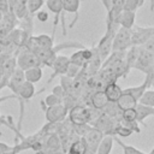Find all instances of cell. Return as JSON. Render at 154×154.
<instances>
[{
	"label": "cell",
	"instance_id": "1",
	"mask_svg": "<svg viewBox=\"0 0 154 154\" xmlns=\"http://www.w3.org/2000/svg\"><path fill=\"white\" fill-rule=\"evenodd\" d=\"M131 47V30L118 28L112 41V52H126Z\"/></svg>",
	"mask_w": 154,
	"mask_h": 154
},
{
	"label": "cell",
	"instance_id": "2",
	"mask_svg": "<svg viewBox=\"0 0 154 154\" xmlns=\"http://www.w3.org/2000/svg\"><path fill=\"white\" fill-rule=\"evenodd\" d=\"M41 108L45 112V117H46L47 123L59 124V123H63L67 118V109L65 108V106L63 103L57 105V106L46 107L43 101H41Z\"/></svg>",
	"mask_w": 154,
	"mask_h": 154
},
{
	"label": "cell",
	"instance_id": "3",
	"mask_svg": "<svg viewBox=\"0 0 154 154\" xmlns=\"http://www.w3.org/2000/svg\"><path fill=\"white\" fill-rule=\"evenodd\" d=\"M153 67H154V54L141 47L134 69L143 72L146 76H150Z\"/></svg>",
	"mask_w": 154,
	"mask_h": 154
},
{
	"label": "cell",
	"instance_id": "4",
	"mask_svg": "<svg viewBox=\"0 0 154 154\" xmlns=\"http://www.w3.org/2000/svg\"><path fill=\"white\" fill-rule=\"evenodd\" d=\"M154 36V26H138L131 29V46L142 47Z\"/></svg>",
	"mask_w": 154,
	"mask_h": 154
},
{
	"label": "cell",
	"instance_id": "5",
	"mask_svg": "<svg viewBox=\"0 0 154 154\" xmlns=\"http://www.w3.org/2000/svg\"><path fill=\"white\" fill-rule=\"evenodd\" d=\"M16 64H17V69H19L22 71H25V70L35 67V66H41V63H40L38 58L36 57V54L28 48H25L17 55Z\"/></svg>",
	"mask_w": 154,
	"mask_h": 154
},
{
	"label": "cell",
	"instance_id": "6",
	"mask_svg": "<svg viewBox=\"0 0 154 154\" xmlns=\"http://www.w3.org/2000/svg\"><path fill=\"white\" fill-rule=\"evenodd\" d=\"M63 152L61 147V140L58 136V134H51L47 136H43V146L40 152H36L35 154H59Z\"/></svg>",
	"mask_w": 154,
	"mask_h": 154
},
{
	"label": "cell",
	"instance_id": "7",
	"mask_svg": "<svg viewBox=\"0 0 154 154\" xmlns=\"http://www.w3.org/2000/svg\"><path fill=\"white\" fill-rule=\"evenodd\" d=\"M118 123H119V122H117L116 119L111 118L109 116H107V114H105V113L102 112V113L100 114V117H99L90 126L97 129V130L101 131L105 136H112L113 130H114V128H116V125H117Z\"/></svg>",
	"mask_w": 154,
	"mask_h": 154
},
{
	"label": "cell",
	"instance_id": "8",
	"mask_svg": "<svg viewBox=\"0 0 154 154\" xmlns=\"http://www.w3.org/2000/svg\"><path fill=\"white\" fill-rule=\"evenodd\" d=\"M82 0H63V14H61V25H63V35H66V24H65V17L64 13H73L75 18L72 23L70 24V28H72L77 20H78V11L81 6Z\"/></svg>",
	"mask_w": 154,
	"mask_h": 154
},
{
	"label": "cell",
	"instance_id": "9",
	"mask_svg": "<svg viewBox=\"0 0 154 154\" xmlns=\"http://www.w3.org/2000/svg\"><path fill=\"white\" fill-rule=\"evenodd\" d=\"M67 120L71 125H82L87 124V106L77 103L67 111Z\"/></svg>",
	"mask_w": 154,
	"mask_h": 154
},
{
	"label": "cell",
	"instance_id": "10",
	"mask_svg": "<svg viewBox=\"0 0 154 154\" xmlns=\"http://www.w3.org/2000/svg\"><path fill=\"white\" fill-rule=\"evenodd\" d=\"M69 65H70V59H69V57H66V55H59V54H58L57 58H55V60H54V63H53V65H52L53 72H52V75L49 76V78H48L46 85L49 84L55 77H58V76H59V77H60V76H65Z\"/></svg>",
	"mask_w": 154,
	"mask_h": 154
},
{
	"label": "cell",
	"instance_id": "11",
	"mask_svg": "<svg viewBox=\"0 0 154 154\" xmlns=\"http://www.w3.org/2000/svg\"><path fill=\"white\" fill-rule=\"evenodd\" d=\"M103 134L101 131H99L97 129L95 128H90V130L83 136V140L85 142V146L88 148V152L89 154H95L96 153V149L101 142V140L103 138Z\"/></svg>",
	"mask_w": 154,
	"mask_h": 154
},
{
	"label": "cell",
	"instance_id": "12",
	"mask_svg": "<svg viewBox=\"0 0 154 154\" xmlns=\"http://www.w3.org/2000/svg\"><path fill=\"white\" fill-rule=\"evenodd\" d=\"M47 8L54 14V22H53V32H52V37H54L55 35V30H57V25L59 23V18L63 14V0H47L45 1Z\"/></svg>",
	"mask_w": 154,
	"mask_h": 154
},
{
	"label": "cell",
	"instance_id": "13",
	"mask_svg": "<svg viewBox=\"0 0 154 154\" xmlns=\"http://www.w3.org/2000/svg\"><path fill=\"white\" fill-rule=\"evenodd\" d=\"M108 100L103 93V90H95L90 94L88 101H87V106H90L95 109L102 111L105 108V106L107 105Z\"/></svg>",
	"mask_w": 154,
	"mask_h": 154
},
{
	"label": "cell",
	"instance_id": "14",
	"mask_svg": "<svg viewBox=\"0 0 154 154\" xmlns=\"http://www.w3.org/2000/svg\"><path fill=\"white\" fill-rule=\"evenodd\" d=\"M135 19H136V12L123 10V12L116 19V24L120 28L131 30L135 26Z\"/></svg>",
	"mask_w": 154,
	"mask_h": 154
},
{
	"label": "cell",
	"instance_id": "15",
	"mask_svg": "<svg viewBox=\"0 0 154 154\" xmlns=\"http://www.w3.org/2000/svg\"><path fill=\"white\" fill-rule=\"evenodd\" d=\"M149 87H150V77H149V76H146V78H144V81H143L142 84L136 85V87H129V88H125V89H123V91L130 94L131 96H134L135 100L138 102L140 99L142 97V95L144 94V91H146L147 89H149Z\"/></svg>",
	"mask_w": 154,
	"mask_h": 154
},
{
	"label": "cell",
	"instance_id": "16",
	"mask_svg": "<svg viewBox=\"0 0 154 154\" xmlns=\"http://www.w3.org/2000/svg\"><path fill=\"white\" fill-rule=\"evenodd\" d=\"M103 93L108 100V102H117L118 99L122 96L123 94V89L119 87V84L117 82H111V83H107L105 87H103Z\"/></svg>",
	"mask_w": 154,
	"mask_h": 154
},
{
	"label": "cell",
	"instance_id": "17",
	"mask_svg": "<svg viewBox=\"0 0 154 154\" xmlns=\"http://www.w3.org/2000/svg\"><path fill=\"white\" fill-rule=\"evenodd\" d=\"M24 71L19 70V69H16L13 71V73L10 76L8 81H7V87L10 88V90L12 91V94L16 96L17 91H18V88L20 87V84L24 82Z\"/></svg>",
	"mask_w": 154,
	"mask_h": 154
},
{
	"label": "cell",
	"instance_id": "18",
	"mask_svg": "<svg viewBox=\"0 0 154 154\" xmlns=\"http://www.w3.org/2000/svg\"><path fill=\"white\" fill-rule=\"evenodd\" d=\"M65 154H89L83 137L75 138L67 147Z\"/></svg>",
	"mask_w": 154,
	"mask_h": 154
},
{
	"label": "cell",
	"instance_id": "19",
	"mask_svg": "<svg viewBox=\"0 0 154 154\" xmlns=\"http://www.w3.org/2000/svg\"><path fill=\"white\" fill-rule=\"evenodd\" d=\"M140 48L137 46H131L126 52H125V57H124V64H125V69L126 72L129 73L131 69H134V65L136 63V59L138 57L140 53Z\"/></svg>",
	"mask_w": 154,
	"mask_h": 154
},
{
	"label": "cell",
	"instance_id": "20",
	"mask_svg": "<svg viewBox=\"0 0 154 154\" xmlns=\"http://www.w3.org/2000/svg\"><path fill=\"white\" fill-rule=\"evenodd\" d=\"M136 112H137V122H138V124H142V125L146 126V122H144V120H146L147 118L154 116V107L137 103V106H136Z\"/></svg>",
	"mask_w": 154,
	"mask_h": 154
},
{
	"label": "cell",
	"instance_id": "21",
	"mask_svg": "<svg viewBox=\"0 0 154 154\" xmlns=\"http://www.w3.org/2000/svg\"><path fill=\"white\" fill-rule=\"evenodd\" d=\"M42 76H43V71L41 66H35L24 71V79L32 84L40 82L42 79Z\"/></svg>",
	"mask_w": 154,
	"mask_h": 154
},
{
	"label": "cell",
	"instance_id": "22",
	"mask_svg": "<svg viewBox=\"0 0 154 154\" xmlns=\"http://www.w3.org/2000/svg\"><path fill=\"white\" fill-rule=\"evenodd\" d=\"M11 12L14 14V17L19 20L25 19L26 17H29V12H28V7H26V1L25 0H18L14 6L12 7Z\"/></svg>",
	"mask_w": 154,
	"mask_h": 154
},
{
	"label": "cell",
	"instance_id": "23",
	"mask_svg": "<svg viewBox=\"0 0 154 154\" xmlns=\"http://www.w3.org/2000/svg\"><path fill=\"white\" fill-rule=\"evenodd\" d=\"M137 101L135 100V97L134 96H131L130 94H128V93H124L123 91V94H122V96L118 99V101H117V105H118V107L123 111V109H128V108H135L136 106H137Z\"/></svg>",
	"mask_w": 154,
	"mask_h": 154
},
{
	"label": "cell",
	"instance_id": "24",
	"mask_svg": "<svg viewBox=\"0 0 154 154\" xmlns=\"http://www.w3.org/2000/svg\"><path fill=\"white\" fill-rule=\"evenodd\" d=\"M113 143H114L113 136H103V138L101 140L95 154H111V150L113 148Z\"/></svg>",
	"mask_w": 154,
	"mask_h": 154
},
{
	"label": "cell",
	"instance_id": "25",
	"mask_svg": "<svg viewBox=\"0 0 154 154\" xmlns=\"http://www.w3.org/2000/svg\"><path fill=\"white\" fill-rule=\"evenodd\" d=\"M102 112L107 116H109L111 118L116 119L117 122H120V117H122V109L118 107L117 102H107V105L105 106V108L102 109Z\"/></svg>",
	"mask_w": 154,
	"mask_h": 154
},
{
	"label": "cell",
	"instance_id": "26",
	"mask_svg": "<svg viewBox=\"0 0 154 154\" xmlns=\"http://www.w3.org/2000/svg\"><path fill=\"white\" fill-rule=\"evenodd\" d=\"M113 140L116 143H118L122 149H123V154H148V153H144L142 150H140L138 148L134 147V146H130V144H125L124 142H122L117 136H113Z\"/></svg>",
	"mask_w": 154,
	"mask_h": 154
},
{
	"label": "cell",
	"instance_id": "27",
	"mask_svg": "<svg viewBox=\"0 0 154 154\" xmlns=\"http://www.w3.org/2000/svg\"><path fill=\"white\" fill-rule=\"evenodd\" d=\"M69 59H70V64H72L75 66H78L79 69H82L87 63L85 59H84V55H83V49L76 51L75 53H72L71 57H69Z\"/></svg>",
	"mask_w": 154,
	"mask_h": 154
},
{
	"label": "cell",
	"instance_id": "28",
	"mask_svg": "<svg viewBox=\"0 0 154 154\" xmlns=\"http://www.w3.org/2000/svg\"><path fill=\"white\" fill-rule=\"evenodd\" d=\"M120 122H124V123H132V122H137V112H136V107H135V108L123 109V111H122Z\"/></svg>",
	"mask_w": 154,
	"mask_h": 154
},
{
	"label": "cell",
	"instance_id": "29",
	"mask_svg": "<svg viewBox=\"0 0 154 154\" xmlns=\"http://www.w3.org/2000/svg\"><path fill=\"white\" fill-rule=\"evenodd\" d=\"M25 1H26L28 12L30 16H34L36 12H38L45 4V1H42V0H25Z\"/></svg>",
	"mask_w": 154,
	"mask_h": 154
},
{
	"label": "cell",
	"instance_id": "30",
	"mask_svg": "<svg viewBox=\"0 0 154 154\" xmlns=\"http://www.w3.org/2000/svg\"><path fill=\"white\" fill-rule=\"evenodd\" d=\"M138 103L154 107V89H147L142 95V97L140 99Z\"/></svg>",
	"mask_w": 154,
	"mask_h": 154
},
{
	"label": "cell",
	"instance_id": "31",
	"mask_svg": "<svg viewBox=\"0 0 154 154\" xmlns=\"http://www.w3.org/2000/svg\"><path fill=\"white\" fill-rule=\"evenodd\" d=\"M134 132L129 129V128H126V126H124V125H122L120 123H118L117 125H116V128H114V130H113V134H112V136H120V137H129V136H131Z\"/></svg>",
	"mask_w": 154,
	"mask_h": 154
},
{
	"label": "cell",
	"instance_id": "32",
	"mask_svg": "<svg viewBox=\"0 0 154 154\" xmlns=\"http://www.w3.org/2000/svg\"><path fill=\"white\" fill-rule=\"evenodd\" d=\"M143 4H144V0H125V2H124V10L125 11L136 12Z\"/></svg>",
	"mask_w": 154,
	"mask_h": 154
},
{
	"label": "cell",
	"instance_id": "33",
	"mask_svg": "<svg viewBox=\"0 0 154 154\" xmlns=\"http://www.w3.org/2000/svg\"><path fill=\"white\" fill-rule=\"evenodd\" d=\"M72 82H73V79H71L66 76H60V84L59 85L63 88L65 94H70V91L72 89Z\"/></svg>",
	"mask_w": 154,
	"mask_h": 154
},
{
	"label": "cell",
	"instance_id": "34",
	"mask_svg": "<svg viewBox=\"0 0 154 154\" xmlns=\"http://www.w3.org/2000/svg\"><path fill=\"white\" fill-rule=\"evenodd\" d=\"M43 103L46 107H51V106H57V105H60L61 103V99H59L58 96L53 95L52 93L49 95H47L43 100Z\"/></svg>",
	"mask_w": 154,
	"mask_h": 154
},
{
	"label": "cell",
	"instance_id": "35",
	"mask_svg": "<svg viewBox=\"0 0 154 154\" xmlns=\"http://www.w3.org/2000/svg\"><path fill=\"white\" fill-rule=\"evenodd\" d=\"M79 71H81V69H79L78 66H75V65L70 64V65H69V67H67V71H66L65 76H66V77H69V78H71V79H75V78L78 76Z\"/></svg>",
	"mask_w": 154,
	"mask_h": 154
},
{
	"label": "cell",
	"instance_id": "36",
	"mask_svg": "<svg viewBox=\"0 0 154 154\" xmlns=\"http://www.w3.org/2000/svg\"><path fill=\"white\" fill-rule=\"evenodd\" d=\"M0 12L6 16L11 12V7H10V4L7 0H0Z\"/></svg>",
	"mask_w": 154,
	"mask_h": 154
},
{
	"label": "cell",
	"instance_id": "37",
	"mask_svg": "<svg viewBox=\"0 0 154 154\" xmlns=\"http://www.w3.org/2000/svg\"><path fill=\"white\" fill-rule=\"evenodd\" d=\"M35 14H36V19H38V20H40V22H42V23L47 22V20H48V18H49L48 12H47V11H45V10H40V11H38V12H36Z\"/></svg>",
	"mask_w": 154,
	"mask_h": 154
},
{
	"label": "cell",
	"instance_id": "38",
	"mask_svg": "<svg viewBox=\"0 0 154 154\" xmlns=\"http://www.w3.org/2000/svg\"><path fill=\"white\" fill-rule=\"evenodd\" d=\"M52 94H53V95H55V96H58L59 99H61V101H63V97L65 96V93H64L63 88H61L59 84H57V85L52 89Z\"/></svg>",
	"mask_w": 154,
	"mask_h": 154
},
{
	"label": "cell",
	"instance_id": "39",
	"mask_svg": "<svg viewBox=\"0 0 154 154\" xmlns=\"http://www.w3.org/2000/svg\"><path fill=\"white\" fill-rule=\"evenodd\" d=\"M12 152V146L5 142H0V154H8Z\"/></svg>",
	"mask_w": 154,
	"mask_h": 154
},
{
	"label": "cell",
	"instance_id": "40",
	"mask_svg": "<svg viewBox=\"0 0 154 154\" xmlns=\"http://www.w3.org/2000/svg\"><path fill=\"white\" fill-rule=\"evenodd\" d=\"M142 47H143L144 49H147L148 52H150V53H153V54H154V36H153L149 41H147Z\"/></svg>",
	"mask_w": 154,
	"mask_h": 154
},
{
	"label": "cell",
	"instance_id": "41",
	"mask_svg": "<svg viewBox=\"0 0 154 154\" xmlns=\"http://www.w3.org/2000/svg\"><path fill=\"white\" fill-rule=\"evenodd\" d=\"M0 124H2V125H6L7 128H11V125L13 124V123H12V118H11V117H7V118H5L4 116H1V114H0Z\"/></svg>",
	"mask_w": 154,
	"mask_h": 154
},
{
	"label": "cell",
	"instance_id": "42",
	"mask_svg": "<svg viewBox=\"0 0 154 154\" xmlns=\"http://www.w3.org/2000/svg\"><path fill=\"white\" fill-rule=\"evenodd\" d=\"M100 1H101V4L103 5V7H105V10H106V14L109 13L111 6H112V0H100Z\"/></svg>",
	"mask_w": 154,
	"mask_h": 154
},
{
	"label": "cell",
	"instance_id": "43",
	"mask_svg": "<svg viewBox=\"0 0 154 154\" xmlns=\"http://www.w3.org/2000/svg\"><path fill=\"white\" fill-rule=\"evenodd\" d=\"M10 99H16V96H14L13 94H11V95H6V96H0V103L4 102V101H7V100H10Z\"/></svg>",
	"mask_w": 154,
	"mask_h": 154
},
{
	"label": "cell",
	"instance_id": "44",
	"mask_svg": "<svg viewBox=\"0 0 154 154\" xmlns=\"http://www.w3.org/2000/svg\"><path fill=\"white\" fill-rule=\"evenodd\" d=\"M150 11H154V0H150Z\"/></svg>",
	"mask_w": 154,
	"mask_h": 154
},
{
	"label": "cell",
	"instance_id": "45",
	"mask_svg": "<svg viewBox=\"0 0 154 154\" xmlns=\"http://www.w3.org/2000/svg\"><path fill=\"white\" fill-rule=\"evenodd\" d=\"M150 79H154V67H153V70H152V73H150Z\"/></svg>",
	"mask_w": 154,
	"mask_h": 154
},
{
	"label": "cell",
	"instance_id": "46",
	"mask_svg": "<svg viewBox=\"0 0 154 154\" xmlns=\"http://www.w3.org/2000/svg\"><path fill=\"white\" fill-rule=\"evenodd\" d=\"M2 18H4V14L0 12V23H1V20H2Z\"/></svg>",
	"mask_w": 154,
	"mask_h": 154
},
{
	"label": "cell",
	"instance_id": "47",
	"mask_svg": "<svg viewBox=\"0 0 154 154\" xmlns=\"http://www.w3.org/2000/svg\"><path fill=\"white\" fill-rule=\"evenodd\" d=\"M148 154H154V148H153V149H152V150H150Z\"/></svg>",
	"mask_w": 154,
	"mask_h": 154
},
{
	"label": "cell",
	"instance_id": "48",
	"mask_svg": "<svg viewBox=\"0 0 154 154\" xmlns=\"http://www.w3.org/2000/svg\"><path fill=\"white\" fill-rule=\"evenodd\" d=\"M59 154H65V153H64V152H61V153H59Z\"/></svg>",
	"mask_w": 154,
	"mask_h": 154
},
{
	"label": "cell",
	"instance_id": "49",
	"mask_svg": "<svg viewBox=\"0 0 154 154\" xmlns=\"http://www.w3.org/2000/svg\"><path fill=\"white\" fill-rule=\"evenodd\" d=\"M1 135H2V132H1V131H0V136H1Z\"/></svg>",
	"mask_w": 154,
	"mask_h": 154
},
{
	"label": "cell",
	"instance_id": "50",
	"mask_svg": "<svg viewBox=\"0 0 154 154\" xmlns=\"http://www.w3.org/2000/svg\"><path fill=\"white\" fill-rule=\"evenodd\" d=\"M42 1H47V0H42Z\"/></svg>",
	"mask_w": 154,
	"mask_h": 154
}]
</instances>
